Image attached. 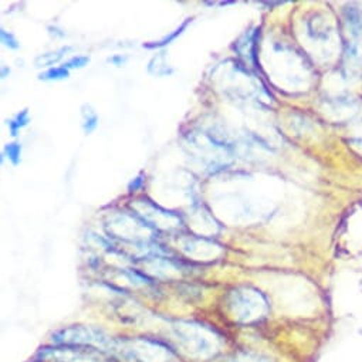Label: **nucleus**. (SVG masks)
Masks as SVG:
<instances>
[{
	"instance_id": "obj_1",
	"label": "nucleus",
	"mask_w": 362,
	"mask_h": 362,
	"mask_svg": "<svg viewBox=\"0 0 362 362\" xmlns=\"http://www.w3.org/2000/svg\"><path fill=\"white\" fill-rule=\"evenodd\" d=\"M173 334L180 349L192 358L208 359L221 348V338L216 332L195 322H177Z\"/></svg>"
},
{
	"instance_id": "obj_2",
	"label": "nucleus",
	"mask_w": 362,
	"mask_h": 362,
	"mask_svg": "<svg viewBox=\"0 0 362 362\" xmlns=\"http://www.w3.org/2000/svg\"><path fill=\"white\" fill-rule=\"evenodd\" d=\"M229 310L235 320L253 322L263 318L267 313L264 297L253 288H236L229 294Z\"/></svg>"
},
{
	"instance_id": "obj_3",
	"label": "nucleus",
	"mask_w": 362,
	"mask_h": 362,
	"mask_svg": "<svg viewBox=\"0 0 362 362\" xmlns=\"http://www.w3.org/2000/svg\"><path fill=\"white\" fill-rule=\"evenodd\" d=\"M53 341L59 345H80L91 346L101 351H110L114 354L117 339H112L101 329L93 327H71L62 329L53 335Z\"/></svg>"
},
{
	"instance_id": "obj_4",
	"label": "nucleus",
	"mask_w": 362,
	"mask_h": 362,
	"mask_svg": "<svg viewBox=\"0 0 362 362\" xmlns=\"http://www.w3.org/2000/svg\"><path fill=\"white\" fill-rule=\"evenodd\" d=\"M114 354L129 362H172L173 356L168 348L152 341H117Z\"/></svg>"
},
{
	"instance_id": "obj_5",
	"label": "nucleus",
	"mask_w": 362,
	"mask_h": 362,
	"mask_svg": "<svg viewBox=\"0 0 362 362\" xmlns=\"http://www.w3.org/2000/svg\"><path fill=\"white\" fill-rule=\"evenodd\" d=\"M40 358L52 362H103V354L100 349L80 345L46 348L40 352Z\"/></svg>"
},
{
	"instance_id": "obj_6",
	"label": "nucleus",
	"mask_w": 362,
	"mask_h": 362,
	"mask_svg": "<svg viewBox=\"0 0 362 362\" xmlns=\"http://www.w3.org/2000/svg\"><path fill=\"white\" fill-rule=\"evenodd\" d=\"M73 47L70 46H66V47H62L56 52H50V53H45V54H40L36 57L35 60V66L42 69V67H50V66H54L57 64L59 62H62L64 59V56L71 52Z\"/></svg>"
},
{
	"instance_id": "obj_7",
	"label": "nucleus",
	"mask_w": 362,
	"mask_h": 362,
	"mask_svg": "<svg viewBox=\"0 0 362 362\" xmlns=\"http://www.w3.org/2000/svg\"><path fill=\"white\" fill-rule=\"evenodd\" d=\"M148 71L152 74V76H156V77H165V76H169L173 73V70L168 66L166 63V56L163 52H160L159 54H156L148 64Z\"/></svg>"
},
{
	"instance_id": "obj_8",
	"label": "nucleus",
	"mask_w": 362,
	"mask_h": 362,
	"mask_svg": "<svg viewBox=\"0 0 362 362\" xmlns=\"http://www.w3.org/2000/svg\"><path fill=\"white\" fill-rule=\"evenodd\" d=\"M191 22H192V19H187L177 29H175L172 33L166 35L163 39H160V40H158V42H153V43H145L144 47H145V49H162V47L170 45L177 36H180V35L184 33V30L188 28V25H189Z\"/></svg>"
},
{
	"instance_id": "obj_9",
	"label": "nucleus",
	"mask_w": 362,
	"mask_h": 362,
	"mask_svg": "<svg viewBox=\"0 0 362 362\" xmlns=\"http://www.w3.org/2000/svg\"><path fill=\"white\" fill-rule=\"evenodd\" d=\"M29 122H30V117H29V110H28V108L22 110L13 119H9V121H8V127H9V129H11L12 136H18V132H19L22 128L28 127Z\"/></svg>"
},
{
	"instance_id": "obj_10",
	"label": "nucleus",
	"mask_w": 362,
	"mask_h": 362,
	"mask_svg": "<svg viewBox=\"0 0 362 362\" xmlns=\"http://www.w3.org/2000/svg\"><path fill=\"white\" fill-rule=\"evenodd\" d=\"M69 76H70V71L64 66H62V67H52L47 71L42 73L39 76V80H43V81H59V80L69 78Z\"/></svg>"
},
{
	"instance_id": "obj_11",
	"label": "nucleus",
	"mask_w": 362,
	"mask_h": 362,
	"mask_svg": "<svg viewBox=\"0 0 362 362\" xmlns=\"http://www.w3.org/2000/svg\"><path fill=\"white\" fill-rule=\"evenodd\" d=\"M86 108L87 111H83V117H84L83 128L86 134H91L98 127V115L91 110V107L86 105Z\"/></svg>"
},
{
	"instance_id": "obj_12",
	"label": "nucleus",
	"mask_w": 362,
	"mask_h": 362,
	"mask_svg": "<svg viewBox=\"0 0 362 362\" xmlns=\"http://www.w3.org/2000/svg\"><path fill=\"white\" fill-rule=\"evenodd\" d=\"M5 153L13 165H19L22 160V145L18 142L8 144L5 146Z\"/></svg>"
},
{
	"instance_id": "obj_13",
	"label": "nucleus",
	"mask_w": 362,
	"mask_h": 362,
	"mask_svg": "<svg viewBox=\"0 0 362 362\" xmlns=\"http://www.w3.org/2000/svg\"><path fill=\"white\" fill-rule=\"evenodd\" d=\"M228 362H270V359L250 352H239L233 355L230 359H228Z\"/></svg>"
},
{
	"instance_id": "obj_14",
	"label": "nucleus",
	"mask_w": 362,
	"mask_h": 362,
	"mask_svg": "<svg viewBox=\"0 0 362 362\" xmlns=\"http://www.w3.org/2000/svg\"><path fill=\"white\" fill-rule=\"evenodd\" d=\"M88 63H90V57H87V56H76V57L70 59L69 62H66L64 67L70 71V70H74V69H83Z\"/></svg>"
},
{
	"instance_id": "obj_15",
	"label": "nucleus",
	"mask_w": 362,
	"mask_h": 362,
	"mask_svg": "<svg viewBox=\"0 0 362 362\" xmlns=\"http://www.w3.org/2000/svg\"><path fill=\"white\" fill-rule=\"evenodd\" d=\"M0 39H2V43L9 49L18 50L21 47V43L16 40V37L11 32H6L5 29L0 30Z\"/></svg>"
},
{
	"instance_id": "obj_16",
	"label": "nucleus",
	"mask_w": 362,
	"mask_h": 362,
	"mask_svg": "<svg viewBox=\"0 0 362 362\" xmlns=\"http://www.w3.org/2000/svg\"><path fill=\"white\" fill-rule=\"evenodd\" d=\"M141 185H142V176H138V177H135L132 182L129 184V192H135V191H138L139 188H141Z\"/></svg>"
},
{
	"instance_id": "obj_17",
	"label": "nucleus",
	"mask_w": 362,
	"mask_h": 362,
	"mask_svg": "<svg viewBox=\"0 0 362 362\" xmlns=\"http://www.w3.org/2000/svg\"><path fill=\"white\" fill-rule=\"evenodd\" d=\"M108 62L112 63L114 66L119 67V66H122V64L127 62V57H125V56H112V57L108 59Z\"/></svg>"
},
{
	"instance_id": "obj_18",
	"label": "nucleus",
	"mask_w": 362,
	"mask_h": 362,
	"mask_svg": "<svg viewBox=\"0 0 362 362\" xmlns=\"http://www.w3.org/2000/svg\"><path fill=\"white\" fill-rule=\"evenodd\" d=\"M8 74H11V69L4 67V69H2V78H6V76H8Z\"/></svg>"
}]
</instances>
